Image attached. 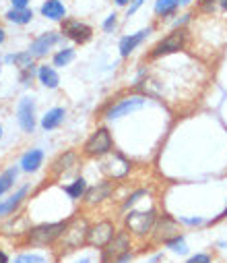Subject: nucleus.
Segmentation results:
<instances>
[{
	"instance_id": "1",
	"label": "nucleus",
	"mask_w": 227,
	"mask_h": 263,
	"mask_svg": "<svg viewBox=\"0 0 227 263\" xmlns=\"http://www.w3.org/2000/svg\"><path fill=\"white\" fill-rule=\"evenodd\" d=\"M87 232H89V224L85 218L81 216H74L72 220L66 222L64 226V232L60 234V242H62V249H68V251H74L79 249L81 245L87 242Z\"/></svg>"
},
{
	"instance_id": "2",
	"label": "nucleus",
	"mask_w": 227,
	"mask_h": 263,
	"mask_svg": "<svg viewBox=\"0 0 227 263\" xmlns=\"http://www.w3.org/2000/svg\"><path fill=\"white\" fill-rule=\"evenodd\" d=\"M66 222H56V224H39L33 230H29L27 240L35 247H48L52 242H56L60 238V234L64 232Z\"/></svg>"
},
{
	"instance_id": "3",
	"label": "nucleus",
	"mask_w": 227,
	"mask_h": 263,
	"mask_svg": "<svg viewBox=\"0 0 227 263\" xmlns=\"http://www.w3.org/2000/svg\"><path fill=\"white\" fill-rule=\"evenodd\" d=\"M186 37H188V33H186L184 29L172 31L170 35H166L161 42H157V44L153 46V50L149 52V58H161V56H168V54H174V52L184 50Z\"/></svg>"
},
{
	"instance_id": "4",
	"label": "nucleus",
	"mask_w": 227,
	"mask_h": 263,
	"mask_svg": "<svg viewBox=\"0 0 227 263\" xmlns=\"http://www.w3.org/2000/svg\"><path fill=\"white\" fill-rule=\"evenodd\" d=\"M112 145H114V143H112L110 130H108V128H97L95 133L87 139L83 152H85V156H89V158H104V156H108V154L112 152Z\"/></svg>"
},
{
	"instance_id": "5",
	"label": "nucleus",
	"mask_w": 227,
	"mask_h": 263,
	"mask_svg": "<svg viewBox=\"0 0 227 263\" xmlns=\"http://www.w3.org/2000/svg\"><path fill=\"white\" fill-rule=\"evenodd\" d=\"M155 220H157V216H155L153 210L151 212H130L126 216V228L130 232H134V234L142 236V234H147L151 228H153Z\"/></svg>"
},
{
	"instance_id": "6",
	"label": "nucleus",
	"mask_w": 227,
	"mask_h": 263,
	"mask_svg": "<svg viewBox=\"0 0 227 263\" xmlns=\"http://www.w3.org/2000/svg\"><path fill=\"white\" fill-rule=\"evenodd\" d=\"M116 234V228L110 220H104V222H97L95 226L89 228L87 232V245L95 247V249H104Z\"/></svg>"
},
{
	"instance_id": "7",
	"label": "nucleus",
	"mask_w": 227,
	"mask_h": 263,
	"mask_svg": "<svg viewBox=\"0 0 227 263\" xmlns=\"http://www.w3.org/2000/svg\"><path fill=\"white\" fill-rule=\"evenodd\" d=\"M142 104H145V98H140V96H130V98H126V100H120V102L112 104L110 110L106 112V118H112V120H114V118L126 116V114L134 112V110L142 108Z\"/></svg>"
},
{
	"instance_id": "8",
	"label": "nucleus",
	"mask_w": 227,
	"mask_h": 263,
	"mask_svg": "<svg viewBox=\"0 0 227 263\" xmlns=\"http://www.w3.org/2000/svg\"><path fill=\"white\" fill-rule=\"evenodd\" d=\"M17 116H19V124L25 133H33V128H35V102L31 98H23L19 102Z\"/></svg>"
},
{
	"instance_id": "9",
	"label": "nucleus",
	"mask_w": 227,
	"mask_h": 263,
	"mask_svg": "<svg viewBox=\"0 0 227 263\" xmlns=\"http://www.w3.org/2000/svg\"><path fill=\"white\" fill-rule=\"evenodd\" d=\"M62 31H64V35H66V37L74 40L77 44H85V42H89V40H91V35H93V29H91L87 23L74 21V19H70V21H64V25H62Z\"/></svg>"
},
{
	"instance_id": "10",
	"label": "nucleus",
	"mask_w": 227,
	"mask_h": 263,
	"mask_svg": "<svg viewBox=\"0 0 227 263\" xmlns=\"http://www.w3.org/2000/svg\"><path fill=\"white\" fill-rule=\"evenodd\" d=\"M104 249H106V253H104V263H108L112 257L116 259V257H120V255L128 253V249H130L128 234H126V232H116V234H114V238H112Z\"/></svg>"
},
{
	"instance_id": "11",
	"label": "nucleus",
	"mask_w": 227,
	"mask_h": 263,
	"mask_svg": "<svg viewBox=\"0 0 227 263\" xmlns=\"http://www.w3.org/2000/svg\"><path fill=\"white\" fill-rule=\"evenodd\" d=\"M60 40V35L56 33V31H48V33H44V35H39L37 40H33L31 42V48H29V52H31V56H44L56 42Z\"/></svg>"
},
{
	"instance_id": "12",
	"label": "nucleus",
	"mask_w": 227,
	"mask_h": 263,
	"mask_svg": "<svg viewBox=\"0 0 227 263\" xmlns=\"http://www.w3.org/2000/svg\"><path fill=\"white\" fill-rule=\"evenodd\" d=\"M151 33V27H147V29H142V31H138V33H132V35H126L122 42H120V54L126 58V56H130L132 52H134V48L147 37Z\"/></svg>"
},
{
	"instance_id": "13",
	"label": "nucleus",
	"mask_w": 227,
	"mask_h": 263,
	"mask_svg": "<svg viewBox=\"0 0 227 263\" xmlns=\"http://www.w3.org/2000/svg\"><path fill=\"white\" fill-rule=\"evenodd\" d=\"M44 162V152L42 149H31L21 158V168L23 172H37Z\"/></svg>"
},
{
	"instance_id": "14",
	"label": "nucleus",
	"mask_w": 227,
	"mask_h": 263,
	"mask_svg": "<svg viewBox=\"0 0 227 263\" xmlns=\"http://www.w3.org/2000/svg\"><path fill=\"white\" fill-rule=\"evenodd\" d=\"M42 15L52 19V21H60V19H64L66 9H64V5L60 3V0H46L44 7H42Z\"/></svg>"
},
{
	"instance_id": "15",
	"label": "nucleus",
	"mask_w": 227,
	"mask_h": 263,
	"mask_svg": "<svg viewBox=\"0 0 227 263\" xmlns=\"http://www.w3.org/2000/svg\"><path fill=\"white\" fill-rule=\"evenodd\" d=\"M178 234H180V232H178L176 222L166 216V226H163V220H161V222H159V228H157V232H155V240H157V242H168V240H172V238L178 236Z\"/></svg>"
},
{
	"instance_id": "16",
	"label": "nucleus",
	"mask_w": 227,
	"mask_h": 263,
	"mask_svg": "<svg viewBox=\"0 0 227 263\" xmlns=\"http://www.w3.org/2000/svg\"><path fill=\"white\" fill-rule=\"evenodd\" d=\"M27 186H23V189H19L13 197H11V199H7V201H3V203H0V216H9V214H13L19 205H21V201H23V197L27 195Z\"/></svg>"
},
{
	"instance_id": "17",
	"label": "nucleus",
	"mask_w": 227,
	"mask_h": 263,
	"mask_svg": "<svg viewBox=\"0 0 227 263\" xmlns=\"http://www.w3.org/2000/svg\"><path fill=\"white\" fill-rule=\"evenodd\" d=\"M64 116H66L64 108H52V110H50V112H46V116L42 118V126H44L46 130L58 128V126H60V122L64 120Z\"/></svg>"
},
{
	"instance_id": "18",
	"label": "nucleus",
	"mask_w": 227,
	"mask_h": 263,
	"mask_svg": "<svg viewBox=\"0 0 227 263\" xmlns=\"http://www.w3.org/2000/svg\"><path fill=\"white\" fill-rule=\"evenodd\" d=\"M37 77H39L42 85H44V87H48V89H56V87H58V83H60L58 73H56L52 67H48V64H46V67H39Z\"/></svg>"
},
{
	"instance_id": "19",
	"label": "nucleus",
	"mask_w": 227,
	"mask_h": 263,
	"mask_svg": "<svg viewBox=\"0 0 227 263\" xmlns=\"http://www.w3.org/2000/svg\"><path fill=\"white\" fill-rule=\"evenodd\" d=\"M110 193H112V184H110V182H101L99 186H93V189H89V191L85 193L87 203H99V201L106 199Z\"/></svg>"
},
{
	"instance_id": "20",
	"label": "nucleus",
	"mask_w": 227,
	"mask_h": 263,
	"mask_svg": "<svg viewBox=\"0 0 227 263\" xmlns=\"http://www.w3.org/2000/svg\"><path fill=\"white\" fill-rule=\"evenodd\" d=\"M64 191L68 197H72V199H81V197L87 193V182H85V178H77L72 184L64 186Z\"/></svg>"
},
{
	"instance_id": "21",
	"label": "nucleus",
	"mask_w": 227,
	"mask_h": 263,
	"mask_svg": "<svg viewBox=\"0 0 227 263\" xmlns=\"http://www.w3.org/2000/svg\"><path fill=\"white\" fill-rule=\"evenodd\" d=\"M31 17H33V13H31L29 9H11V11L7 13V19L13 21V23H19V25L29 23Z\"/></svg>"
},
{
	"instance_id": "22",
	"label": "nucleus",
	"mask_w": 227,
	"mask_h": 263,
	"mask_svg": "<svg viewBox=\"0 0 227 263\" xmlns=\"http://www.w3.org/2000/svg\"><path fill=\"white\" fill-rule=\"evenodd\" d=\"M74 160H77V156H74V152H66V154H62L56 162H54V174H60V172H64V170H68L70 168V164H74Z\"/></svg>"
},
{
	"instance_id": "23",
	"label": "nucleus",
	"mask_w": 227,
	"mask_h": 263,
	"mask_svg": "<svg viewBox=\"0 0 227 263\" xmlns=\"http://www.w3.org/2000/svg\"><path fill=\"white\" fill-rule=\"evenodd\" d=\"M180 5V0H157L155 3V13L159 17H168L170 13H174Z\"/></svg>"
},
{
	"instance_id": "24",
	"label": "nucleus",
	"mask_w": 227,
	"mask_h": 263,
	"mask_svg": "<svg viewBox=\"0 0 227 263\" xmlns=\"http://www.w3.org/2000/svg\"><path fill=\"white\" fill-rule=\"evenodd\" d=\"M72 58H74V50L72 48H64V50H60L54 56V64H56V67H66Z\"/></svg>"
},
{
	"instance_id": "25",
	"label": "nucleus",
	"mask_w": 227,
	"mask_h": 263,
	"mask_svg": "<svg viewBox=\"0 0 227 263\" xmlns=\"http://www.w3.org/2000/svg\"><path fill=\"white\" fill-rule=\"evenodd\" d=\"M15 178H17V170L15 168L7 170L3 176H0V195H3L7 189H11V184L15 182Z\"/></svg>"
},
{
	"instance_id": "26",
	"label": "nucleus",
	"mask_w": 227,
	"mask_h": 263,
	"mask_svg": "<svg viewBox=\"0 0 227 263\" xmlns=\"http://www.w3.org/2000/svg\"><path fill=\"white\" fill-rule=\"evenodd\" d=\"M13 263H48V259L42 255H35V253H23Z\"/></svg>"
},
{
	"instance_id": "27",
	"label": "nucleus",
	"mask_w": 227,
	"mask_h": 263,
	"mask_svg": "<svg viewBox=\"0 0 227 263\" xmlns=\"http://www.w3.org/2000/svg\"><path fill=\"white\" fill-rule=\"evenodd\" d=\"M13 60L19 64V69L29 71L31 69V62H33V56H31V52H25V54H17Z\"/></svg>"
},
{
	"instance_id": "28",
	"label": "nucleus",
	"mask_w": 227,
	"mask_h": 263,
	"mask_svg": "<svg viewBox=\"0 0 227 263\" xmlns=\"http://www.w3.org/2000/svg\"><path fill=\"white\" fill-rule=\"evenodd\" d=\"M166 245H168L172 251H176V253H186V240H184V236H180V234L174 236L172 240H168Z\"/></svg>"
},
{
	"instance_id": "29",
	"label": "nucleus",
	"mask_w": 227,
	"mask_h": 263,
	"mask_svg": "<svg viewBox=\"0 0 227 263\" xmlns=\"http://www.w3.org/2000/svg\"><path fill=\"white\" fill-rule=\"evenodd\" d=\"M213 7H219L221 11H227V0H207L202 5V9H213Z\"/></svg>"
},
{
	"instance_id": "30",
	"label": "nucleus",
	"mask_w": 227,
	"mask_h": 263,
	"mask_svg": "<svg viewBox=\"0 0 227 263\" xmlns=\"http://www.w3.org/2000/svg\"><path fill=\"white\" fill-rule=\"evenodd\" d=\"M186 263H211V257L204 255V253H196V255H192Z\"/></svg>"
},
{
	"instance_id": "31",
	"label": "nucleus",
	"mask_w": 227,
	"mask_h": 263,
	"mask_svg": "<svg viewBox=\"0 0 227 263\" xmlns=\"http://www.w3.org/2000/svg\"><path fill=\"white\" fill-rule=\"evenodd\" d=\"M114 27H116V15H112V17H108V21L104 23V29H106V31H112Z\"/></svg>"
},
{
	"instance_id": "32",
	"label": "nucleus",
	"mask_w": 227,
	"mask_h": 263,
	"mask_svg": "<svg viewBox=\"0 0 227 263\" xmlns=\"http://www.w3.org/2000/svg\"><path fill=\"white\" fill-rule=\"evenodd\" d=\"M11 3H13V9H27L29 0H11Z\"/></svg>"
},
{
	"instance_id": "33",
	"label": "nucleus",
	"mask_w": 227,
	"mask_h": 263,
	"mask_svg": "<svg viewBox=\"0 0 227 263\" xmlns=\"http://www.w3.org/2000/svg\"><path fill=\"white\" fill-rule=\"evenodd\" d=\"M142 3H145V0H134V3H132V7L128 9V13H130V15H132V13H136V9H138Z\"/></svg>"
},
{
	"instance_id": "34",
	"label": "nucleus",
	"mask_w": 227,
	"mask_h": 263,
	"mask_svg": "<svg viewBox=\"0 0 227 263\" xmlns=\"http://www.w3.org/2000/svg\"><path fill=\"white\" fill-rule=\"evenodd\" d=\"M128 261H130V253H124V255H120V257H118V261H116V263H128Z\"/></svg>"
},
{
	"instance_id": "35",
	"label": "nucleus",
	"mask_w": 227,
	"mask_h": 263,
	"mask_svg": "<svg viewBox=\"0 0 227 263\" xmlns=\"http://www.w3.org/2000/svg\"><path fill=\"white\" fill-rule=\"evenodd\" d=\"M0 263H9V257L5 251H0Z\"/></svg>"
},
{
	"instance_id": "36",
	"label": "nucleus",
	"mask_w": 227,
	"mask_h": 263,
	"mask_svg": "<svg viewBox=\"0 0 227 263\" xmlns=\"http://www.w3.org/2000/svg\"><path fill=\"white\" fill-rule=\"evenodd\" d=\"M74 263H93V261H91V257H83V259H79V261H74Z\"/></svg>"
},
{
	"instance_id": "37",
	"label": "nucleus",
	"mask_w": 227,
	"mask_h": 263,
	"mask_svg": "<svg viewBox=\"0 0 227 263\" xmlns=\"http://www.w3.org/2000/svg\"><path fill=\"white\" fill-rule=\"evenodd\" d=\"M128 3H130V0H116V5H118V7H126Z\"/></svg>"
},
{
	"instance_id": "38",
	"label": "nucleus",
	"mask_w": 227,
	"mask_h": 263,
	"mask_svg": "<svg viewBox=\"0 0 227 263\" xmlns=\"http://www.w3.org/2000/svg\"><path fill=\"white\" fill-rule=\"evenodd\" d=\"M3 42H5V31L0 29V44H3Z\"/></svg>"
},
{
	"instance_id": "39",
	"label": "nucleus",
	"mask_w": 227,
	"mask_h": 263,
	"mask_svg": "<svg viewBox=\"0 0 227 263\" xmlns=\"http://www.w3.org/2000/svg\"><path fill=\"white\" fill-rule=\"evenodd\" d=\"M223 216H227V208H225V212H223V214H221V218H223Z\"/></svg>"
},
{
	"instance_id": "40",
	"label": "nucleus",
	"mask_w": 227,
	"mask_h": 263,
	"mask_svg": "<svg viewBox=\"0 0 227 263\" xmlns=\"http://www.w3.org/2000/svg\"><path fill=\"white\" fill-rule=\"evenodd\" d=\"M0 137H3V126H0Z\"/></svg>"
}]
</instances>
